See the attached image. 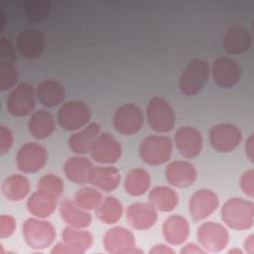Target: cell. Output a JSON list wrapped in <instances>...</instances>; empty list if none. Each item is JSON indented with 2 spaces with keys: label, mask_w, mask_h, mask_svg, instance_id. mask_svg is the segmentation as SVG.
I'll return each mask as SVG.
<instances>
[{
  "label": "cell",
  "mask_w": 254,
  "mask_h": 254,
  "mask_svg": "<svg viewBox=\"0 0 254 254\" xmlns=\"http://www.w3.org/2000/svg\"><path fill=\"white\" fill-rule=\"evenodd\" d=\"M221 219L233 230H245L254 223V203L242 197H231L221 208Z\"/></svg>",
  "instance_id": "1"
},
{
  "label": "cell",
  "mask_w": 254,
  "mask_h": 254,
  "mask_svg": "<svg viewBox=\"0 0 254 254\" xmlns=\"http://www.w3.org/2000/svg\"><path fill=\"white\" fill-rule=\"evenodd\" d=\"M173 149V141L168 136L150 135L141 141L139 156L147 165L160 166L166 164L171 159Z\"/></svg>",
  "instance_id": "2"
},
{
  "label": "cell",
  "mask_w": 254,
  "mask_h": 254,
  "mask_svg": "<svg viewBox=\"0 0 254 254\" xmlns=\"http://www.w3.org/2000/svg\"><path fill=\"white\" fill-rule=\"evenodd\" d=\"M209 64L202 59H193L179 77V88L187 96L199 93L208 80Z\"/></svg>",
  "instance_id": "3"
},
{
  "label": "cell",
  "mask_w": 254,
  "mask_h": 254,
  "mask_svg": "<svg viewBox=\"0 0 254 254\" xmlns=\"http://www.w3.org/2000/svg\"><path fill=\"white\" fill-rule=\"evenodd\" d=\"M146 118L150 128L157 133L170 132L176 124L175 110L162 96H153L149 100Z\"/></svg>",
  "instance_id": "4"
},
{
  "label": "cell",
  "mask_w": 254,
  "mask_h": 254,
  "mask_svg": "<svg viewBox=\"0 0 254 254\" xmlns=\"http://www.w3.org/2000/svg\"><path fill=\"white\" fill-rule=\"evenodd\" d=\"M57 236L54 225L44 218L31 217L23 224V237L26 244L37 250L51 246Z\"/></svg>",
  "instance_id": "5"
},
{
  "label": "cell",
  "mask_w": 254,
  "mask_h": 254,
  "mask_svg": "<svg viewBox=\"0 0 254 254\" xmlns=\"http://www.w3.org/2000/svg\"><path fill=\"white\" fill-rule=\"evenodd\" d=\"M91 118L89 106L80 100H69L63 103L57 114L60 127L65 131L75 132L86 126Z\"/></svg>",
  "instance_id": "6"
},
{
  "label": "cell",
  "mask_w": 254,
  "mask_h": 254,
  "mask_svg": "<svg viewBox=\"0 0 254 254\" xmlns=\"http://www.w3.org/2000/svg\"><path fill=\"white\" fill-rule=\"evenodd\" d=\"M208 138L214 151L226 154L234 151L240 145L243 136L238 126L232 123L223 122L218 123L209 129Z\"/></svg>",
  "instance_id": "7"
},
{
  "label": "cell",
  "mask_w": 254,
  "mask_h": 254,
  "mask_svg": "<svg viewBox=\"0 0 254 254\" xmlns=\"http://www.w3.org/2000/svg\"><path fill=\"white\" fill-rule=\"evenodd\" d=\"M36 99V89L28 82H21L10 91L7 97V111L15 117L27 116L34 110Z\"/></svg>",
  "instance_id": "8"
},
{
  "label": "cell",
  "mask_w": 254,
  "mask_h": 254,
  "mask_svg": "<svg viewBox=\"0 0 254 254\" xmlns=\"http://www.w3.org/2000/svg\"><path fill=\"white\" fill-rule=\"evenodd\" d=\"M144 119L143 111L139 106L133 103H125L115 110L112 124L119 134L131 136L142 129Z\"/></svg>",
  "instance_id": "9"
},
{
  "label": "cell",
  "mask_w": 254,
  "mask_h": 254,
  "mask_svg": "<svg viewBox=\"0 0 254 254\" xmlns=\"http://www.w3.org/2000/svg\"><path fill=\"white\" fill-rule=\"evenodd\" d=\"M196 236L198 243L205 252H220L227 246L229 241L227 228L213 221H206L200 224L197 228Z\"/></svg>",
  "instance_id": "10"
},
{
  "label": "cell",
  "mask_w": 254,
  "mask_h": 254,
  "mask_svg": "<svg viewBox=\"0 0 254 254\" xmlns=\"http://www.w3.org/2000/svg\"><path fill=\"white\" fill-rule=\"evenodd\" d=\"M88 153L100 165H114L122 156V146L110 133H100L93 141Z\"/></svg>",
  "instance_id": "11"
},
{
  "label": "cell",
  "mask_w": 254,
  "mask_h": 254,
  "mask_svg": "<svg viewBox=\"0 0 254 254\" xmlns=\"http://www.w3.org/2000/svg\"><path fill=\"white\" fill-rule=\"evenodd\" d=\"M48 161L47 150L40 144L28 142L22 145L16 155V165L24 174L41 171Z\"/></svg>",
  "instance_id": "12"
},
{
  "label": "cell",
  "mask_w": 254,
  "mask_h": 254,
  "mask_svg": "<svg viewBox=\"0 0 254 254\" xmlns=\"http://www.w3.org/2000/svg\"><path fill=\"white\" fill-rule=\"evenodd\" d=\"M103 245L107 252L112 254L142 253L136 248L134 234L123 226H115L108 229L103 236Z\"/></svg>",
  "instance_id": "13"
},
{
  "label": "cell",
  "mask_w": 254,
  "mask_h": 254,
  "mask_svg": "<svg viewBox=\"0 0 254 254\" xmlns=\"http://www.w3.org/2000/svg\"><path fill=\"white\" fill-rule=\"evenodd\" d=\"M219 206V198L215 191L200 189L194 191L189 200V213L191 219L199 222L210 216Z\"/></svg>",
  "instance_id": "14"
},
{
  "label": "cell",
  "mask_w": 254,
  "mask_h": 254,
  "mask_svg": "<svg viewBox=\"0 0 254 254\" xmlns=\"http://www.w3.org/2000/svg\"><path fill=\"white\" fill-rule=\"evenodd\" d=\"M210 72L215 84L221 88L235 86L241 77L240 65L230 57L217 58L212 64Z\"/></svg>",
  "instance_id": "15"
},
{
  "label": "cell",
  "mask_w": 254,
  "mask_h": 254,
  "mask_svg": "<svg viewBox=\"0 0 254 254\" xmlns=\"http://www.w3.org/2000/svg\"><path fill=\"white\" fill-rule=\"evenodd\" d=\"M16 51L19 56L27 60H35L42 56L46 48V37L37 29L21 31L16 39Z\"/></svg>",
  "instance_id": "16"
},
{
  "label": "cell",
  "mask_w": 254,
  "mask_h": 254,
  "mask_svg": "<svg viewBox=\"0 0 254 254\" xmlns=\"http://www.w3.org/2000/svg\"><path fill=\"white\" fill-rule=\"evenodd\" d=\"M175 146L181 156L193 159L202 151V135L194 127L182 126L175 133Z\"/></svg>",
  "instance_id": "17"
},
{
  "label": "cell",
  "mask_w": 254,
  "mask_h": 254,
  "mask_svg": "<svg viewBox=\"0 0 254 254\" xmlns=\"http://www.w3.org/2000/svg\"><path fill=\"white\" fill-rule=\"evenodd\" d=\"M165 177L167 182L175 188H189L196 181L197 171L190 162L177 160L166 167Z\"/></svg>",
  "instance_id": "18"
},
{
  "label": "cell",
  "mask_w": 254,
  "mask_h": 254,
  "mask_svg": "<svg viewBox=\"0 0 254 254\" xmlns=\"http://www.w3.org/2000/svg\"><path fill=\"white\" fill-rule=\"evenodd\" d=\"M128 224L136 230H147L155 225L158 211L149 202H134L126 210Z\"/></svg>",
  "instance_id": "19"
},
{
  "label": "cell",
  "mask_w": 254,
  "mask_h": 254,
  "mask_svg": "<svg viewBox=\"0 0 254 254\" xmlns=\"http://www.w3.org/2000/svg\"><path fill=\"white\" fill-rule=\"evenodd\" d=\"M120 172L112 165L93 166L88 175L87 183L103 192H111L120 184Z\"/></svg>",
  "instance_id": "20"
},
{
  "label": "cell",
  "mask_w": 254,
  "mask_h": 254,
  "mask_svg": "<svg viewBox=\"0 0 254 254\" xmlns=\"http://www.w3.org/2000/svg\"><path fill=\"white\" fill-rule=\"evenodd\" d=\"M252 35L249 30L240 25L227 28L223 36V49L228 55H241L250 50Z\"/></svg>",
  "instance_id": "21"
},
{
  "label": "cell",
  "mask_w": 254,
  "mask_h": 254,
  "mask_svg": "<svg viewBox=\"0 0 254 254\" xmlns=\"http://www.w3.org/2000/svg\"><path fill=\"white\" fill-rule=\"evenodd\" d=\"M36 97L43 106L53 108L64 100L65 88L56 79H44L36 87Z\"/></svg>",
  "instance_id": "22"
},
{
  "label": "cell",
  "mask_w": 254,
  "mask_h": 254,
  "mask_svg": "<svg viewBox=\"0 0 254 254\" xmlns=\"http://www.w3.org/2000/svg\"><path fill=\"white\" fill-rule=\"evenodd\" d=\"M163 236L171 245L183 244L190 235V223L182 215H170L163 223Z\"/></svg>",
  "instance_id": "23"
},
{
  "label": "cell",
  "mask_w": 254,
  "mask_h": 254,
  "mask_svg": "<svg viewBox=\"0 0 254 254\" xmlns=\"http://www.w3.org/2000/svg\"><path fill=\"white\" fill-rule=\"evenodd\" d=\"M60 214L63 220L70 227L84 229L91 223V215L87 210L78 207L75 202L65 197L60 202Z\"/></svg>",
  "instance_id": "24"
},
{
  "label": "cell",
  "mask_w": 254,
  "mask_h": 254,
  "mask_svg": "<svg viewBox=\"0 0 254 254\" xmlns=\"http://www.w3.org/2000/svg\"><path fill=\"white\" fill-rule=\"evenodd\" d=\"M56 129L54 115L45 109L34 111L28 120V130L30 134L38 139L43 140L50 137Z\"/></svg>",
  "instance_id": "25"
},
{
  "label": "cell",
  "mask_w": 254,
  "mask_h": 254,
  "mask_svg": "<svg viewBox=\"0 0 254 254\" xmlns=\"http://www.w3.org/2000/svg\"><path fill=\"white\" fill-rule=\"evenodd\" d=\"M100 134V126L95 123H89L83 128L75 131L67 140L68 148L76 155H84L89 152L93 141Z\"/></svg>",
  "instance_id": "26"
},
{
  "label": "cell",
  "mask_w": 254,
  "mask_h": 254,
  "mask_svg": "<svg viewBox=\"0 0 254 254\" xmlns=\"http://www.w3.org/2000/svg\"><path fill=\"white\" fill-rule=\"evenodd\" d=\"M58 199L59 197L54 194L37 190L29 196L27 209L35 217L46 218L56 210L59 203Z\"/></svg>",
  "instance_id": "27"
},
{
  "label": "cell",
  "mask_w": 254,
  "mask_h": 254,
  "mask_svg": "<svg viewBox=\"0 0 254 254\" xmlns=\"http://www.w3.org/2000/svg\"><path fill=\"white\" fill-rule=\"evenodd\" d=\"M93 167L91 161L82 155L69 157L64 165L65 177L76 185H84L88 181V175Z\"/></svg>",
  "instance_id": "28"
},
{
  "label": "cell",
  "mask_w": 254,
  "mask_h": 254,
  "mask_svg": "<svg viewBox=\"0 0 254 254\" xmlns=\"http://www.w3.org/2000/svg\"><path fill=\"white\" fill-rule=\"evenodd\" d=\"M148 202L157 211H173L179 203V195L175 190L167 186H158L152 189L148 194Z\"/></svg>",
  "instance_id": "29"
},
{
  "label": "cell",
  "mask_w": 254,
  "mask_h": 254,
  "mask_svg": "<svg viewBox=\"0 0 254 254\" xmlns=\"http://www.w3.org/2000/svg\"><path fill=\"white\" fill-rule=\"evenodd\" d=\"M31 190L29 180L19 174L7 177L1 186L2 194L10 201H20L28 196Z\"/></svg>",
  "instance_id": "30"
},
{
  "label": "cell",
  "mask_w": 254,
  "mask_h": 254,
  "mask_svg": "<svg viewBox=\"0 0 254 254\" xmlns=\"http://www.w3.org/2000/svg\"><path fill=\"white\" fill-rule=\"evenodd\" d=\"M151 178L149 173L140 168L132 169L124 180L125 191L132 196H141L149 190Z\"/></svg>",
  "instance_id": "31"
},
{
  "label": "cell",
  "mask_w": 254,
  "mask_h": 254,
  "mask_svg": "<svg viewBox=\"0 0 254 254\" xmlns=\"http://www.w3.org/2000/svg\"><path fill=\"white\" fill-rule=\"evenodd\" d=\"M123 214L122 202L115 196L108 195L95 208V216L105 224L116 223Z\"/></svg>",
  "instance_id": "32"
},
{
  "label": "cell",
  "mask_w": 254,
  "mask_h": 254,
  "mask_svg": "<svg viewBox=\"0 0 254 254\" xmlns=\"http://www.w3.org/2000/svg\"><path fill=\"white\" fill-rule=\"evenodd\" d=\"M62 238L64 242L74 248L77 254H82L89 249L93 241V237L89 231L70 226L63 230Z\"/></svg>",
  "instance_id": "33"
},
{
  "label": "cell",
  "mask_w": 254,
  "mask_h": 254,
  "mask_svg": "<svg viewBox=\"0 0 254 254\" xmlns=\"http://www.w3.org/2000/svg\"><path fill=\"white\" fill-rule=\"evenodd\" d=\"M103 200L102 193L94 187H82L74 194L73 201L84 210H95Z\"/></svg>",
  "instance_id": "34"
},
{
  "label": "cell",
  "mask_w": 254,
  "mask_h": 254,
  "mask_svg": "<svg viewBox=\"0 0 254 254\" xmlns=\"http://www.w3.org/2000/svg\"><path fill=\"white\" fill-rule=\"evenodd\" d=\"M37 190L49 192L60 198L64 190V184L60 177L54 174H46L38 181Z\"/></svg>",
  "instance_id": "35"
},
{
  "label": "cell",
  "mask_w": 254,
  "mask_h": 254,
  "mask_svg": "<svg viewBox=\"0 0 254 254\" xmlns=\"http://www.w3.org/2000/svg\"><path fill=\"white\" fill-rule=\"evenodd\" d=\"M18 69L12 63L0 62V89L2 91L13 89L18 82Z\"/></svg>",
  "instance_id": "36"
},
{
  "label": "cell",
  "mask_w": 254,
  "mask_h": 254,
  "mask_svg": "<svg viewBox=\"0 0 254 254\" xmlns=\"http://www.w3.org/2000/svg\"><path fill=\"white\" fill-rule=\"evenodd\" d=\"M24 13L26 18L33 23L44 21L50 13V3L47 1L28 2L25 5Z\"/></svg>",
  "instance_id": "37"
},
{
  "label": "cell",
  "mask_w": 254,
  "mask_h": 254,
  "mask_svg": "<svg viewBox=\"0 0 254 254\" xmlns=\"http://www.w3.org/2000/svg\"><path fill=\"white\" fill-rule=\"evenodd\" d=\"M17 51L12 42L6 38L1 37L0 39V62L12 63L14 64L17 61Z\"/></svg>",
  "instance_id": "38"
},
{
  "label": "cell",
  "mask_w": 254,
  "mask_h": 254,
  "mask_svg": "<svg viewBox=\"0 0 254 254\" xmlns=\"http://www.w3.org/2000/svg\"><path fill=\"white\" fill-rule=\"evenodd\" d=\"M16 226V219L12 215L2 214L0 216V237L2 239L10 237L14 233Z\"/></svg>",
  "instance_id": "39"
},
{
  "label": "cell",
  "mask_w": 254,
  "mask_h": 254,
  "mask_svg": "<svg viewBox=\"0 0 254 254\" xmlns=\"http://www.w3.org/2000/svg\"><path fill=\"white\" fill-rule=\"evenodd\" d=\"M241 190L250 198L254 196V171L250 169L246 171L240 178Z\"/></svg>",
  "instance_id": "40"
},
{
  "label": "cell",
  "mask_w": 254,
  "mask_h": 254,
  "mask_svg": "<svg viewBox=\"0 0 254 254\" xmlns=\"http://www.w3.org/2000/svg\"><path fill=\"white\" fill-rule=\"evenodd\" d=\"M14 142V136L12 131L4 125L0 126V154L4 155L7 153Z\"/></svg>",
  "instance_id": "41"
},
{
  "label": "cell",
  "mask_w": 254,
  "mask_h": 254,
  "mask_svg": "<svg viewBox=\"0 0 254 254\" xmlns=\"http://www.w3.org/2000/svg\"><path fill=\"white\" fill-rule=\"evenodd\" d=\"M52 253H60V254H77L76 250L74 248H72L71 246H69L68 244H66L65 242H59L57 243L53 249L51 250Z\"/></svg>",
  "instance_id": "42"
},
{
  "label": "cell",
  "mask_w": 254,
  "mask_h": 254,
  "mask_svg": "<svg viewBox=\"0 0 254 254\" xmlns=\"http://www.w3.org/2000/svg\"><path fill=\"white\" fill-rule=\"evenodd\" d=\"M245 154L250 162H254V134L251 133L245 140Z\"/></svg>",
  "instance_id": "43"
},
{
  "label": "cell",
  "mask_w": 254,
  "mask_h": 254,
  "mask_svg": "<svg viewBox=\"0 0 254 254\" xmlns=\"http://www.w3.org/2000/svg\"><path fill=\"white\" fill-rule=\"evenodd\" d=\"M205 251L201 248V246H198L195 243H188L185 245L184 248H182L181 253H204Z\"/></svg>",
  "instance_id": "44"
},
{
  "label": "cell",
  "mask_w": 254,
  "mask_h": 254,
  "mask_svg": "<svg viewBox=\"0 0 254 254\" xmlns=\"http://www.w3.org/2000/svg\"><path fill=\"white\" fill-rule=\"evenodd\" d=\"M174 252H175V250L166 244H156L153 246L152 249H150V253H156V254H158V253L170 254V253H174Z\"/></svg>",
  "instance_id": "45"
},
{
  "label": "cell",
  "mask_w": 254,
  "mask_h": 254,
  "mask_svg": "<svg viewBox=\"0 0 254 254\" xmlns=\"http://www.w3.org/2000/svg\"><path fill=\"white\" fill-rule=\"evenodd\" d=\"M244 249L249 254H254V235L250 234L244 241Z\"/></svg>",
  "instance_id": "46"
},
{
  "label": "cell",
  "mask_w": 254,
  "mask_h": 254,
  "mask_svg": "<svg viewBox=\"0 0 254 254\" xmlns=\"http://www.w3.org/2000/svg\"><path fill=\"white\" fill-rule=\"evenodd\" d=\"M228 253H239V254H242L243 253V251L242 250H239V249H237V248H234V249H230L229 251H228Z\"/></svg>",
  "instance_id": "47"
}]
</instances>
